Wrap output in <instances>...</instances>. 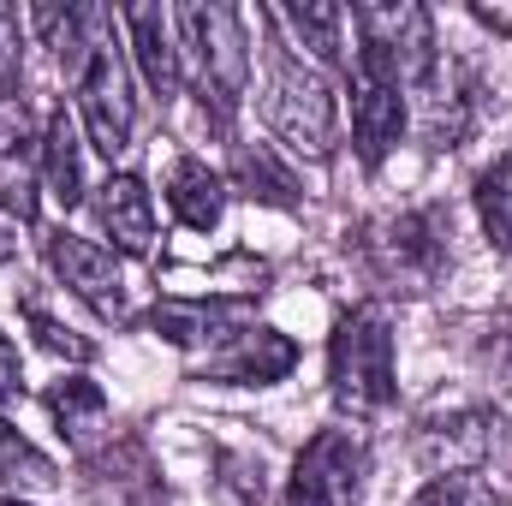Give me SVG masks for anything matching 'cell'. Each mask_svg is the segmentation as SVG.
Here are the masks:
<instances>
[{"label":"cell","instance_id":"cell-30","mask_svg":"<svg viewBox=\"0 0 512 506\" xmlns=\"http://www.w3.org/2000/svg\"><path fill=\"white\" fill-rule=\"evenodd\" d=\"M0 506H24V501H0Z\"/></svg>","mask_w":512,"mask_h":506},{"label":"cell","instance_id":"cell-26","mask_svg":"<svg viewBox=\"0 0 512 506\" xmlns=\"http://www.w3.org/2000/svg\"><path fill=\"white\" fill-rule=\"evenodd\" d=\"M18 251H24V215L0 197V262H12Z\"/></svg>","mask_w":512,"mask_h":506},{"label":"cell","instance_id":"cell-29","mask_svg":"<svg viewBox=\"0 0 512 506\" xmlns=\"http://www.w3.org/2000/svg\"><path fill=\"white\" fill-rule=\"evenodd\" d=\"M18 143H24V137H18V126H12V120L0 114V167H6L12 155H18Z\"/></svg>","mask_w":512,"mask_h":506},{"label":"cell","instance_id":"cell-13","mask_svg":"<svg viewBox=\"0 0 512 506\" xmlns=\"http://www.w3.org/2000/svg\"><path fill=\"white\" fill-rule=\"evenodd\" d=\"M120 24L131 30V54H137V66H143V84L155 90V102H173L179 84H185L173 12H167V6H126Z\"/></svg>","mask_w":512,"mask_h":506},{"label":"cell","instance_id":"cell-1","mask_svg":"<svg viewBox=\"0 0 512 506\" xmlns=\"http://www.w3.org/2000/svg\"><path fill=\"white\" fill-rule=\"evenodd\" d=\"M179 30V66L191 78V90L203 96V108L215 120H233L251 84V48H245V24L233 6H179L173 12Z\"/></svg>","mask_w":512,"mask_h":506},{"label":"cell","instance_id":"cell-3","mask_svg":"<svg viewBox=\"0 0 512 506\" xmlns=\"http://www.w3.org/2000/svg\"><path fill=\"white\" fill-rule=\"evenodd\" d=\"M447 239V209H399L358 233V256L387 292H429L447 274Z\"/></svg>","mask_w":512,"mask_h":506},{"label":"cell","instance_id":"cell-10","mask_svg":"<svg viewBox=\"0 0 512 506\" xmlns=\"http://www.w3.org/2000/svg\"><path fill=\"white\" fill-rule=\"evenodd\" d=\"M292 364H298V346H292L286 334H274V328H239L233 340H221V346L197 364V376L203 381H233V387H268V381L292 376Z\"/></svg>","mask_w":512,"mask_h":506},{"label":"cell","instance_id":"cell-18","mask_svg":"<svg viewBox=\"0 0 512 506\" xmlns=\"http://www.w3.org/2000/svg\"><path fill=\"white\" fill-rule=\"evenodd\" d=\"M268 18H274L292 42H304L322 66H340V60H346V42H340L346 12H340V6H274Z\"/></svg>","mask_w":512,"mask_h":506},{"label":"cell","instance_id":"cell-27","mask_svg":"<svg viewBox=\"0 0 512 506\" xmlns=\"http://www.w3.org/2000/svg\"><path fill=\"white\" fill-rule=\"evenodd\" d=\"M24 393V370H18V346L0 334V399H18Z\"/></svg>","mask_w":512,"mask_h":506},{"label":"cell","instance_id":"cell-4","mask_svg":"<svg viewBox=\"0 0 512 506\" xmlns=\"http://www.w3.org/2000/svg\"><path fill=\"white\" fill-rule=\"evenodd\" d=\"M268 126L280 131L292 149L304 155H334V131H340V102L322 78V66H304L298 54H274L268 66V96H262Z\"/></svg>","mask_w":512,"mask_h":506},{"label":"cell","instance_id":"cell-24","mask_svg":"<svg viewBox=\"0 0 512 506\" xmlns=\"http://www.w3.org/2000/svg\"><path fill=\"white\" fill-rule=\"evenodd\" d=\"M221 495H227V506H256L262 501V459H227Z\"/></svg>","mask_w":512,"mask_h":506},{"label":"cell","instance_id":"cell-23","mask_svg":"<svg viewBox=\"0 0 512 506\" xmlns=\"http://www.w3.org/2000/svg\"><path fill=\"white\" fill-rule=\"evenodd\" d=\"M24 12L18 6H0V90L12 96L18 78H24Z\"/></svg>","mask_w":512,"mask_h":506},{"label":"cell","instance_id":"cell-5","mask_svg":"<svg viewBox=\"0 0 512 506\" xmlns=\"http://www.w3.org/2000/svg\"><path fill=\"white\" fill-rule=\"evenodd\" d=\"M352 30H358V60L393 72L405 90H417L435 72V18L411 0L399 6H352Z\"/></svg>","mask_w":512,"mask_h":506},{"label":"cell","instance_id":"cell-16","mask_svg":"<svg viewBox=\"0 0 512 506\" xmlns=\"http://www.w3.org/2000/svg\"><path fill=\"white\" fill-rule=\"evenodd\" d=\"M48 411H54V423H60V435H66L72 453L90 459L96 447H108V393L96 381H84V376L60 381L48 393Z\"/></svg>","mask_w":512,"mask_h":506},{"label":"cell","instance_id":"cell-11","mask_svg":"<svg viewBox=\"0 0 512 506\" xmlns=\"http://www.w3.org/2000/svg\"><path fill=\"white\" fill-rule=\"evenodd\" d=\"M245 316H251V304L245 298H215V304H203V298H161L155 310H149V328L167 340V346H185V352H197V346H221V340H233L239 328H245Z\"/></svg>","mask_w":512,"mask_h":506},{"label":"cell","instance_id":"cell-12","mask_svg":"<svg viewBox=\"0 0 512 506\" xmlns=\"http://www.w3.org/2000/svg\"><path fill=\"white\" fill-rule=\"evenodd\" d=\"M90 495L96 506H167L161 471L149 465V453L137 441H108L90 453Z\"/></svg>","mask_w":512,"mask_h":506},{"label":"cell","instance_id":"cell-22","mask_svg":"<svg viewBox=\"0 0 512 506\" xmlns=\"http://www.w3.org/2000/svg\"><path fill=\"white\" fill-rule=\"evenodd\" d=\"M411 506H507V495L483 471H447V477H435Z\"/></svg>","mask_w":512,"mask_h":506},{"label":"cell","instance_id":"cell-15","mask_svg":"<svg viewBox=\"0 0 512 506\" xmlns=\"http://www.w3.org/2000/svg\"><path fill=\"white\" fill-rule=\"evenodd\" d=\"M167 203H173V215H179L191 233H215L221 215H227V179H221L209 161L179 155L173 173H167Z\"/></svg>","mask_w":512,"mask_h":506},{"label":"cell","instance_id":"cell-25","mask_svg":"<svg viewBox=\"0 0 512 506\" xmlns=\"http://www.w3.org/2000/svg\"><path fill=\"white\" fill-rule=\"evenodd\" d=\"M30 328H36V340H42V346H48L54 358H72V364H84V358H90V346H84V340H78L72 328H60L54 316H42L36 304H30Z\"/></svg>","mask_w":512,"mask_h":506},{"label":"cell","instance_id":"cell-17","mask_svg":"<svg viewBox=\"0 0 512 506\" xmlns=\"http://www.w3.org/2000/svg\"><path fill=\"white\" fill-rule=\"evenodd\" d=\"M42 185L60 209H72L84 197V155H78V131L66 114H54L42 131Z\"/></svg>","mask_w":512,"mask_h":506},{"label":"cell","instance_id":"cell-9","mask_svg":"<svg viewBox=\"0 0 512 506\" xmlns=\"http://www.w3.org/2000/svg\"><path fill=\"white\" fill-rule=\"evenodd\" d=\"M399 131H405V84L382 66L358 60L352 66V143H358V155L376 167L399 143Z\"/></svg>","mask_w":512,"mask_h":506},{"label":"cell","instance_id":"cell-14","mask_svg":"<svg viewBox=\"0 0 512 506\" xmlns=\"http://www.w3.org/2000/svg\"><path fill=\"white\" fill-rule=\"evenodd\" d=\"M96 221L108 227V239L120 251L143 256L155 245V203H149V185L137 173H108L102 191H96Z\"/></svg>","mask_w":512,"mask_h":506},{"label":"cell","instance_id":"cell-20","mask_svg":"<svg viewBox=\"0 0 512 506\" xmlns=\"http://www.w3.org/2000/svg\"><path fill=\"white\" fill-rule=\"evenodd\" d=\"M0 483H6V489H54V483H60L54 459L36 453L6 417H0Z\"/></svg>","mask_w":512,"mask_h":506},{"label":"cell","instance_id":"cell-2","mask_svg":"<svg viewBox=\"0 0 512 506\" xmlns=\"http://www.w3.org/2000/svg\"><path fill=\"white\" fill-rule=\"evenodd\" d=\"M328 387H334V405L352 417H376L393 405V328L382 304H352L334 322Z\"/></svg>","mask_w":512,"mask_h":506},{"label":"cell","instance_id":"cell-28","mask_svg":"<svg viewBox=\"0 0 512 506\" xmlns=\"http://www.w3.org/2000/svg\"><path fill=\"white\" fill-rule=\"evenodd\" d=\"M477 24H489L495 36H512V6H471Z\"/></svg>","mask_w":512,"mask_h":506},{"label":"cell","instance_id":"cell-19","mask_svg":"<svg viewBox=\"0 0 512 506\" xmlns=\"http://www.w3.org/2000/svg\"><path fill=\"white\" fill-rule=\"evenodd\" d=\"M233 173H239V191L256 197V203H298V179L274 161V149L268 143H256V149H239V161H233Z\"/></svg>","mask_w":512,"mask_h":506},{"label":"cell","instance_id":"cell-7","mask_svg":"<svg viewBox=\"0 0 512 506\" xmlns=\"http://www.w3.org/2000/svg\"><path fill=\"white\" fill-rule=\"evenodd\" d=\"M78 102H84V120H90V143H96L108 161H120L131 149V120H137V108H131L126 60H120V48H114L108 30H102V42L90 48L84 72H78Z\"/></svg>","mask_w":512,"mask_h":506},{"label":"cell","instance_id":"cell-21","mask_svg":"<svg viewBox=\"0 0 512 506\" xmlns=\"http://www.w3.org/2000/svg\"><path fill=\"white\" fill-rule=\"evenodd\" d=\"M477 209H483V227H489L495 251L512 256V155H501V161L477 179Z\"/></svg>","mask_w":512,"mask_h":506},{"label":"cell","instance_id":"cell-6","mask_svg":"<svg viewBox=\"0 0 512 506\" xmlns=\"http://www.w3.org/2000/svg\"><path fill=\"white\" fill-rule=\"evenodd\" d=\"M370 483V447L352 429H316L286 477L280 506H358Z\"/></svg>","mask_w":512,"mask_h":506},{"label":"cell","instance_id":"cell-8","mask_svg":"<svg viewBox=\"0 0 512 506\" xmlns=\"http://www.w3.org/2000/svg\"><path fill=\"white\" fill-rule=\"evenodd\" d=\"M48 268L60 274L66 292H78L102 322H126L131 298H126V268L120 256L102 251L96 239H78V233H54L48 239Z\"/></svg>","mask_w":512,"mask_h":506}]
</instances>
